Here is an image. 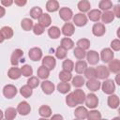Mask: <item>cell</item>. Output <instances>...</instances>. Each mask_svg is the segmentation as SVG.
I'll return each mask as SVG.
<instances>
[{
    "instance_id": "cell-1",
    "label": "cell",
    "mask_w": 120,
    "mask_h": 120,
    "mask_svg": "<svg viewBox=\"0 0 120 120\" xmlns=\"http://www.w3.org/2000/svg\"><path fill=\"white\" fill-rule=\"evenodd\" d=\"M100 87L102 88V91H103L105 94H107V95H112V94H113L114 91H115V84H114V82H113L112 80H110V79H106V80L102 82V84H101Z\"/></svg>"
},
{
    "instance_id": "cell-2",
    "label": "cell",
    "mask_w": 120,
    "mask_h": 120,
    "mask_svg": "<svg viewBox=\"0 0 120 120\" xmlns=\"http://www.w3.org/2000/svg\"><path fill=\"white\" fill-rule=\"evenodd\" d=\"M96 77L98 79H100V80H106L109 76H110V71L108 69V68L104 65H99L96 68Z\"/></svg>"
},
{
    "instance_id": "cell-3",
    "label": "cell",
    "mask_w": 120,
    "mask_h": 120,
    "mask_svg": "<svg viewBox=\"0 0 120 120\" xmlns=\"http://www.w3.org/2000/svg\"><path fill=\"white\" fill-rule=\"evenodd\" d=\"M85 105L86 107L90 108V109H95L96 107H98V98L93 94V93H89L86 97H85Z\"/></svg>"
},
{
    "instance_id": "cell-4",
    "label": "cell",
    "mask_w": 120,
    "mask_h": 120,
    "mask_svg": "<svg viewBox=\"0 0 120 120\" xmlns=\"http://www.w3.org/2000/svg\"><path fill=\"white\" fill-rule=\"evenodd\" d=\"M18 90L17 88L12 84H7L3 88V95L7 98H12L16 96Z\"/></svg>"
},
{
    "instance_id": "cell-5",
    "label": "cell",
    "mask_w": 120,
    "mask_h": 120,
    "mask_svg": "<svg viewBox=\"0 0 120 120\" xmlns=\"http://www.w3.org/2000/svg\"><path fill=\"white\" fill-rule=\"evenodd\" d=\"M59 16L60 18L64 21V22H68L72 18H73V12L70 8H61L59 9Z\"/></svg>"
},
{
    "instance_id": "cell-6",
    "label": "cell",
    "mask_w": 120,
    "mask_h": 120,
    "mask_svg": "<svg viewBox=\"0 0 120 120\" xmlns=\"http://www.w3.org/2000/svg\"><path fill=\"white\" fill-rule=\"evenodd\" d=\"M28 56L32 61H39L42 58V51L38 47L31 48L28 52Z\"/></svg>"
},
{
    "instance_id": "cell-7",
    "label": "cell",
    "mask_w": 120,
    "mask_h": 120,
    "mask_svg": "<svg viewBox=\"0 0 120 120\" xmlns=\"http://www.w3.org/2000/svg\"><path fill=\"white\" fill-rule=\"evenodd\" d=\"M42 66H44L45 68H47L50 71L52 70L55 66H56V60L53 56L51 55H46L45 57L42 58Z\"/></svg>"
},
{
    "instance_id": "cell-8",
    "label": "cell",
    "mask_w": 120,
    "mask_h": 120,
    "mask_svg": "<svg viewBox=\"0 0 120 120\" xmlns=\"http://www.w3.org/2000/svg\"><path fill=\"white\" fill-rule=\"evenodd\" d=\"M22 56H23V52H22V50H21V49H16V50H14V51L12 52L11 56H10V63H11V65L14 66V67H16V66L19 64V62H20V60L22 59Z\"/></svg>"
},
{
    "instance_id": "cell-9",
    "label": "cell",
    "mask_w": 120,
    "mask_h": 120,
    "mask_svg": "<svg viewBox=\"0 0 120 120\" xmlns=\"http://www.w3.org/2000/svg\"><path fill=\"white\" fill-rule=\"evenodd\" d=\"M73 22L76 26H84L87 23V17L83 13H77L73 16Z\"/></svg>"
},
{
    "instance_id": "cell-10",
    "label": "cell",
    "mask_w": 120,
    "mask_h": 120,
    "mask_svg": "<svg viewBox=\"0 0 120 120\" xmlns=\"http://www.w3.org/2000/svg\"><path fill=\"white\" fill-rule=\"evenodd\" d=\"M113 56H114V53L110 48H105L100 52V59L104 63H109L110 61H112L113 59Z\"/></svg>"
},
{
    "instance_id": "cell-11",
    "label": "cell",
    "mask_w": 120,
    "mask_h": 120,
    "mask_svg": "<svg viewBox=\"0 0 120 120\" xmlns=\"http://www.w3.org/2000/svg\"><path fill=\"white\" fill-rule=\"evenodd\" d=\"M17 112L21 115H27L31 112V107L27 101H22L17 106Z\"/></svg>"
},
{
    "instance_id": "cell-12",
    "label": "cell",
    "mask_w": 120,
    "mask_h": 120,
    "mask_svg": "<svg viewBox=\"0 0 120 120\" xmlns=\"http://www.w3.org/2000/svg\"><path fill=\"white\" fill-rule=\"evenodd\" d=\"M86 59L90 65H92V66L97 65L99 61V54L96 51L90 50L89 52H86Z\"/></svg>"
},
{
    "instance_id": "cell-13",
    "label": "cell",
    "mask_w": 120,
    "mask_h": 120,
    "mask_svg": "<svg viewBox=\"0 0 120 120\" xmlns=\"http://www.w3.org/2000/svg\"><path fill=\"white\" fill-rule=\"evenodd\" d=\"M106 32L105 25L101 22H96L92 27V33L96 37H102Z\"/></svg>"
},
{
    "instance_id": "cell-14",
    "label": "cell",
    "mask_w": 120,
    "mask_h": 120,
    "mask_svg": "<svg viewBox=\"0 0 120 120\" xmlns=\"http://www.w3.org/2000/svg\"><path fill=\"white\" fill-rule=\"evenodd\" d=\"M54 84L53 82H52L51 81H47V80H44L42 82H41V90L43 91L44 94L46 95H51L53 93L54 91Z\"/></svg>"
},
{
    "instance_id": "cell-15",
    "label": "cell",
    "mask_w": 120,
    "mask_h": 120,
    "mask_svg": "<svg viewBox=\"0 0 120 120\" xmlns=\"http://www.w3.org/2000/svg\"><path fill=\"white\" fill-rule=\"evenodd\" d=\"M72 95H73V98H74V99H75L77 105H79V104H82V103L84 102L86 95H85V93H84L82 89L78 88V89L74 90V91L72 92Z\"/></svg>"
},
{
    "instance_id": "cell-16",
    "label": "cell",
    "mask_w": 120,
    "mask_h": 120,
    "mask_svg": "<svg viewBox=\"0 0 120 120\" xmlns=\"http://www.w3.org/2000/svg\"><path fill=\"white\" fill-rule=\"evenodd\" d=\"M85 84L86 87L92 92L98 91L101 86V82L98 79H89L87 82H85Z\"/></svg>"
},
{
    "instance_id": "cell-17",
    "label": "cell",
    "mask_w": 120,
    "mask_h": 120,
    "mask_svg": "<svg viewBox=\"0 0 120 120\" xmlns=\"http://www.w3.org/2000/svg\"><path fill=\"white\" fill-rule=\"evenodd\" d=\"M74 32H75V27H74V24L71 22H66L61 29V33L68 38L71 37L74 34Z\"/></svg>"
},
{
    "instance_id": "cell-18",
    "label": "cell",
    "mask_w": 120,
    "mask_h": 120,
    "mask_svg": "<svg viewBox=\"0 0 120 120\" xmlns=\"http://www.w3.org/2000/svg\"><path fill=\"white\" fill-rule=\"evenodd\" d=\"M87 112H88V111H87V109H86L85 107H83V106H79V107H77V108L75 109V111H74V115H75V117H76L77 119H79V120H83V119L86 118Z\"/></svg>"
},
{
    "instance_id": "cell-19",
    "label": "cell",
    "mask_w": 120,
    "mask_h": 120,
    "mask_svg": "<svg viewBox=\"0 0 120 120\" xmlns=\"http://www.w3.org/2000/svg\"><path fill=\"white\" fill-rule=\"evenodd\" d=\"M110 72L118 74L120 71V61L118 59H112L109 62V66L107 67Z\"/></svg>"
},
{
    "instance_id": "cell-20",
    "label": "cell",
    "mask_w": 120,
    "mask_h": 120,
    "mask_svg": "<svg viewBox=\"0 0 120 120\" xmlns=\"http://www.w3.org/2000/svg\"><path fill=\"white\" fill-rule=\"evenodd\" d=\"M107 103H108V106H109L111 109H116V108H118L119 103H120L118 96H117V95H114V94L110 95L109 98H108Z\"/></svg>"
},
{
    "instance_id": "cell-21",
    "label": "cell",
    "mask_w": 120,
    "mask_h": 120,
    "mask_svg": "<svg viewBox=\"0 0 120 120\" xmlns=\"http://www.w3.org/2000/svg\"><path fill=\"white\" fill-rule=\"evenodd\" d=\"M87 19H89L90 21L92 22H98L100 20V17H101V11L99 9H91L88 11V14H87Z\"/></svg>"
},
{
    "instance_id": "cell-22",
    "label": "cell",
    "mask_w": 120,
    "mask_h": 120,
    "mask_svg": "<svg viewBox=\"0 0 120 120\" xmlns=\"http://www.w3.org/2000/svg\"><path fill=\"white\" fill-rule=\"evenodd\" d=\"M38 23H39L40 25H42L44 28L50 26L51 23H52L51 16H50L48 13H42V15L38 18Z\"/></svg>"
},
{
    "instance_id": "cell-23",
    "label": "cell",
    "mask_w": 120,
    "mask_h": 120,
    "mask_svg": "<svg viewBox=\"0 0 120 120\" xmlns=\"http://www.w3.org/2000/svg\"><path fill=\"white\" fill-rule=\"evenodd\" d=\"M8 78H10L11 80H17L22 76V72H21V68H17V67H13L10 68L8 71Z\"/></svg>"
},
{
    "instance_id": "cell-24",
    "label": "cell",
    "mask_w": 120,
    "mask_h": 120,
    "mask_svg": "<svg viewBox=\"0 0 120 120\" xmlns=\"http://www.w3.org/2000/svg\"><path fill=\"white\" fill-rule=\"evenodd\" d=\"M87 68V63L83 60H78L74 66V69L78 74H82L84 73L85 69Z\"/></svg>"
},
{
    "instance_id": "cell-25",
    "label": "cell",
    "mask_w": 120,
    "mask_h": 120,
    "mask_svg": "<svg viewBox=\"0 0 120 120\" xmlns=\"http://www.w3.org/2000/svg\"><path fill=\"white\" fill-rule=\"evenodd\" d=\"M38 113L42 118H48L52 116V109L48 105H42L38 109Z\"/></svg>"
},
{
    "instance_id": "cell-26",
    "label": "cell",
    "mask_w": 120,
    "mask_h": 120,
    "mask_svg": "<svg viewBox=\"0 0 120 120\" xmlns=\"http://www.w3.org/2000/svg\"><path fill=\"white\" fill-rule=\"evenodd\" d=\"M100 19L102 20L103 24L104 23H110V22H112L114 20V15H113L112 11H110V10L104 11L103 13H101Z\"/></svg>"
},
{
    "instance_id": "cell-27",
    "label": "cell",
    "mask_w": 120,
    "mask_h": 120,
    "mask_svg": "<svg viewBox=\"0 0 120 120\" xmlns=\"http://www.w3.org/2000/svg\"><path fill=\"white\" fill-rule=\"evenodd\" d=\"M37 75H38V78L42 79V80H46V79L50 76V70H49L47 68H45L44 66L41 65V66L38 68Z\"/></svg>"
},
{
    "instance_id": "cell-28",
    "label": "cell",
    "mask_w": 120,
    "mask_h": 120,
    "mask_svg": "<svg viewBox=\"0 0 120 120\" xmlns=\"http://www.w3.org/2000/svg\"><path fill=\"white\" fill-rule=\"evenodd\" d=\"M59 8V3L56 0H49L46 3V9L49 12H55Z\"/></svg>"
},
{
    "instance_id": "cell-29",
    "label": "cell",
    "mask_w": 120,
    "mask_h": 120,
    "mask_svg": "<svg viewBox=\"0 0 120 120\" xmlns=\"http://www.w3.org/2000/svg\"><path fill=\"white\" fill-rule=\"evenodd\" d=\"M77 7H78V9L82 13H84V12H88L90 10L91 5H90V2L89 1H87V0H82V1H80L78 3Z\"/></svg>"
},
{
    "instance_id": "cell-30",
    "label": "cell",
    "mask_w": 120,
    "mask_h": 120,
    "mask_svg": "<svg viewBox=\"0 0 120 120\" xmlns=\"http://www.w3.org/2000/svg\"><path fill=\"white\" fill-rule=\"evenodd\" d=\"M48 35L51 38H53V39H56L58 38H60V35H61V30L60 28H58L57 26H51L49 29H48Z\"/></svg>"
},
{
    "instance_id": "cell-31",
    "label": "cell",
    "mask_w": 120,
    "mask_h": 120,
    "mask_svg": "<svg viewBox=\"0 0 120 120\" xmlns=\"http://www.w3.org/2000/svg\"><path fill=\"white\" fill-rule=\"evenodd\" d=\"M21 26L22 28L24 30V31H30L33 29V26H34V23H33V21L29 18H24L22 20L21 22Z\"/></svg>"
},
{
    "instance_id": "cell-32",
    "label": "cell",
    "mask_w": 120,
    "mask_h": 120,
    "mask_svg": "<svg viewBox=\"0 0 120 120\" xmlns=\"http://www.w3.org/2000/svg\"><path fill=\"white\" fill-rule=\"evenodd\" d=\"M17 113H18V112H17V110H16L15 108L9 107V108H8V109L5 111L4 116H5L6 120H13V119H15Z\"/></svg>"
},
{
    "instance_id": "cell-33",
    "label": "cell",
    "mask_w": 120,
    "mask_h": 120,
    "mask_svg": "<svg viewBox=\"0 0 120 120\" xmlns=\"http://www.w3.org/2000/svg\"><path fill=\"white\" fill-rule=\"evenodd\" d=\"M0 32L5 39H10L13 37V29L9 26H3Z\"/></svg>"
},
{
    "instance_id": "cell-34",
    "label": "cell",
    "mask_w": 120,
    "mask_h": 120,
    "mask_svg": "<svg viewBox=\"0 0 120 120\" xmlns=\"http://www.w3.org/2000/svg\"><path fill=\"white\" fill-rule=\"evenodd\" d=\"M70 88H71V86H70V84L68 82H59L57 84V90L61 94H67V93H68L70 91Z\"/></svg>"
},
{
    "instance_id": "cell-35",
    "label": "cell",
    "mask_w": 120,
    "mask_h": 120,
    "mask_svg": "<svg viewBox=\"0 0 120 120\" xmlns=\"http://www.w3.org/2000/svg\"><path fill=\"white\" fill-rule=\"evenodd\" d=\"M60 46L68 51V50H70V49H72L74 47V42L69 38H63L61 39V45Z\"/></svg>"
},
{
    "instance_id": "cell-36",
    "label": "cell",
    "mask_w": 120,
    "mask_h": 120,
    "mask_svg": "<svg viewBox=\"0 0 120 120\" xmlns=\"http://www.w3.org/2000/svg\"><path fill=\"white\" fill-rule=\"evenodd\" d=\"M71 80H72V85L75 86V87H77V88L82 87V86L85 83L84 78H83L82 76H81V75H76V76H75L74 78H72Z\"/></svg>"
},
{
    "instance_id": "cell-37",
    "label": "cell",
    "mask_w": 120,
    "mask_h": 120,
    "mask_svg": "<svg viewBox=\"0 0 120 120\" xmlns=\"http://www.w3.org/2000/svg\"><path fill=\"white\" fill-rule=\"evenodd\" d=\"M98 8L100 10L108 11L110 8H112V2L111 0H101L98 3Z\"/></svg>"
},
{
    "instance_id": "cell-38",
    "label": "cell",
    "mask_w": 120,
    "mask_h": 120,
    "mask_svg": "<svg viewBox=\"0 0 120 120\" xmlns=\"http://www.w3.org/2000/svg\"><path fill=\"white\" fill-rule=\"evenodd\" d=\"M42 13H43V11H42L41 8H39V7H34L30 10V16L34 20H38V18L42 15Z\"/></svg>"
},
{
    "instance_id": "cell-39",
    "label": "cell",
    "mask_w": 120,
    "mask_h": 120,
    "mask_svg": "<svg viewBox=\"0 0 120 120\" xmlns=\"http://www.w3.org/2000/svg\"><path fill=\"white\" fill-rule=\"evenodd\" d=\"M87 120H99L101 119V113L98 110H92L87 112Z\"/></svg>"
},
{
    "instance_id": "cell-40",
    "label": "cell",
    "mask_w": 120,
    "mask_h": 120,
    "mask_svg": "<svg viewBox=\"0 0 120 120\" xmlns=\"http://www.w3.org/2000/svg\"><path fill=\"white\" fill-rule=\"evenodd\" d=\"M20 94L23 97V98H30L33 94V90L30 86H28L27 84L26 85H23L20 88Z\"/></svg>"
},
{
    "instance_id": "cell-41",
    "label": "cell",
    "mask_w": 120,
    "mask_h": 120,
    "mask_svg": "<svg viewBox=\"0 0 120 120\" xmlns=\"http://www.w3.org/2000/svg\"><path fill=\"white\" fill-rule=\"evenodd\" d=\"M59 79H60L61 82H68L72 79V74H71V72H68V71H66V70H62V71L59 72Z\"/></svg>"
},
{
    "instance_id": "cell-42",
    "label": "cell",
    "mask_w": 120,
    "mask_h": 120,
    "mask_svg": "<svg viewBox=\"0 0 120 120\" xmlns=\"http://www.w3.org/2000/svg\"><path fill=\"white\" fill-rule=\"evenodd\" d=\"M62 68H63V70L71 72V71L74 69V63H73V61L70 60V59H66V60L63 61Z\"/></svg>"
},
{
    "instance_id": "cell-43",
    "label": "cell",
    "mask_w": 120,
    "mask_h": 120,
    "mask_svg": "<svg viewBox=\"0 0 120 120\" xmlns=\"http://www.w3.org/2000/svg\"><path fill=\"white\" fill-rule=\"evenodd\" d=\"M73 54L74 56L78 59V60H82L85 56H86V52L79 47H76L74 50H73Z\"/></svg>"
},
{
    "instance_id": "cell-44",
    "label": "cell",
    "mask_w": 120,
    "mask_h": 120,
    "mask_svg": "<svg viewBox=\"0 0 120 120\" xmlns=\"http://www.w3.org/2000/svg\"><path fill=\"white\" fill-rule=\"evenodd\" d=\"M21 72L24 77H31L33 75V68L30 65H23L21 68Z\"/></svg>"
},
{
    "instance_id": "cell-45",
    "label": "cell",
    "mask_w": 120,
    "mask_h": 120,
    "mask_svg": "<svg viewBox=\"0 0 120 120\" xmlns=\"http://www.w3.org/2000/svg\"><path fill=\"white\" fill-rule=\"evenodd\" d=\"M77 47L82 49V50H88L90 47V40L87 38H81L77 41Z\"/></svg>"
},
{
    "instance_id": "cell-46",
    "label": "cell",
    "mask_w": 120,
    "mask_h": 120,
    "mask_svg": "<svg viewBox=\"0 0 120 120\" xmlns=\"http://www.w3.org/2000/svg\"><path fill=\"white\" fill-rule=\"evenodd\" d=\"M55 56L58 59H65L67 57V50L61 46L57 47L55 50Z\"/></svg>"
},
{
    "instance_id": "cell-47",
    "label": "cell",
    "mask_w": 120,
    "mask_h": 120,
    "mask_svg": "<svg viewBox=\"0 0 120 120\" xmlns=\"http://www.w3.org/2000/svg\"><path fill=\"white\" fill-rule=\"evenodd\" d=\"M39 82H39V80H38V77L31 76V77L28 79V81H27V85L30 86L32 89H34V88H37V87L38 86Z\"/></svg>"
},
{
    "instance_id": "cell-48",
    "label": "cell",
    "mask_w": 120,
    "mask_h": 120,
    "mask_svg": "<svg viewBox=\"0 0 120 120\" xmlns=\"http://www.w3.org/2000/svg\"><path fill=\"white\" fill-rule=\"evenodd\" d=\"M84 76L85 78H87L88 80L89 79H97L96 77V70H95V68H87L84 71Z\"/></svg>"
},
{
    "instance_id": "cell-49",
    "label": "cell",
    "mask_w": 120,
    "mask_h": 120,
    "mask_svg": "<svg viewBox=\"0 0 120 120\" xmlns=\"http://www.w3.org/2000/svg\"><path fill=\"white\" fill-rule=\"evenodd\" d=\"M66 103L69 107H75V106H77V103H76V101H75V99L73 98L72 93L68 94V96L66 97Z\"/></svg>"
},
{
    "instance_id": "cell-50",
    "label": "cell",
    "mask_w": 120,
    "mask_h": 120,
    "mask_svg": "<svg viewBox=\"0 0 120 120\" xmlns=\"http://www.w3.org/2000/svg\"><path fill=\"white\" fill-rule=\"evenodd\" d=\"M33 32H34V34L35 35H37V36H39V35H42L43 33H44V30H45V28L42 26V25H40L39 23H36L34 26H33Z\"/></svg>"
},
{
    "instance_id": "cell-51",
    "label": "cell",
    "mask_w": 120,
    "mask_h": 120,
    "mask_svg": "<svg viewBox=\"0 0 120 120\" xmlns=\"http://www.w3.org/2000/svg\"><path fill=\"white\" fill-rule=\"evenodd\" d=\"M111 50L112 51H115V52H118L120 50V40L119 39H113L112 42H111Z\"/></svg>"
},
{
    "instance_id": "cell-52",
    "label": "cell",
    "mask_w": 120,
    "mask_h": 120,
    "mask_svg": "<svg viewBox=\"0 0 120 120\" xmlns=\"http://www.w3.org/2000/svg\"><path fill=\"white\" fill-rule=\"evenodd\" d=\"M114 17L120 18V5H115L113 7V11H112Z\"/></svg>"
},
{
    "instance_id": "cell-53",
    "label": "cell",
    "mask_w": 120,
    "mask_h": 120,
    "mask_svg": "<svg viewBox=\"0 0 120 120\" xmlns=\"http://www.w3.org/2000/svg\"><path fill=\"white\" fill-rule=\"evenodd\" d=\"M14 2L12 0H1V4H2V7H9L13 4Z\"/></svg>"
},
{
    "instance_id": "cell-54",
    "label": "cell",
    "mask_w": 120,
    "mask_h": 120,
    "mask_svg": "<svg viewBox=\"0 0 120 120\" xmlns=\"http://www.w3.org/2000/svg\"><path fill=\"white\" fill-rule=\"evenodd\" d=\"M14 3H15V5H17L18 7H22V6L26 5L27 1H26V0H15Z\"/></svg>"
},
{
    "instance_id": "cell-55",
    "label": "cell",
    "mask_w": 120,
    "mask_h": 120,
    "mask_svg": "<svg viewBox=\"0 0 120 120\" xmlns=\"http://www.w3.org/2000/svg\"><path fill=\"white\" fill-rule=\"evenodd\" d=\"M50 120H64V119L61 114H53L52 116H51Z\"/></svg>"
},
{
    "instance_id": "cell-56",
    "label": "cell",
    "mask_w": 120,
    "mask_h": 120,
    "mask_svg": "<svg viewBox=\"0 0 120 120\" xmlns=\"http://www.w3.org/2000/svg\"><path fill=\"white\" fill-rule=\"evenodd\" d=\"M5 13H6V9H5V8L2 7V6H0V18L4 17Z\"/></svg>"
},
{
    "instance_id": "cell-57",
    "label": "cell",
    "mask_w": 120,
    "mask_h": 120,
    "mask_svg": "<svg viewBox=\"0 0 120 120\" xmlns=\"http://www.w3.org/2000/svg\"><path fill=\"white\" fill-rule=\"evenodd\" d=\"M4 40H5V38H4V37L2 36V34H1V32H0V43H2Z\"/></svg>"
},
{
    "instance_id": "cell-58",
    "label": "cell",
    "mask_w": 120,
    "mask_h": 120,
    "mask_svg": "<svg viewBox=\"0 0 120 120\" xmlns=\"http://www.w3.org/2000/svg\"><path fill=\"white\" fill-rule=\"evenodd\" d=\"M3 116H4V113H3V112L0 110V120L3 119Z\"/></svg>"
},
{
    "instance_id": "cell-59",
    "label": "cell",
    "mask_w": 120,
    "mask_h": 120,
    "mask_svg": "<svg viewBox=\"0 0 120 120\" xmlns=\"http://www.w3.org/2000/svg\"><path fill=\"white\" fill-rule=\"evenodd\" d=\"M112 120H120V117H118V116H117V117H114V118H112Z\"/></svg>"
},
{
    "instance_id": "cell-60",
    "label": "cell",
    "mask_w": 120,
    "mask_h": 120,
    "mask_svg": "<svg viewBox=\"0 0 120 120\" xmlns=\"http://www.w3.org/2000/svg\"><path fill=\"white\" fill-rule=\"evenodd\" d=\"M38 120H47V118H39Z\"/></svg>"
},
{
    "instance_id": "cell-61",
    "label": "cell",
    "mask_w": 120,
    "mask_h": 120,
    "mask_svg": "<svg viewBox=\"0 0 120 120\" xmlns=\"http://www.w3.org/2000/svg\"><path fill=\"white\" fill-rule=\"evenodd\" d=\"M99 120H107V119H99Z\"/></svg>"
},
{
    "instance_id": "cell-62",
    "label": "cell",
    "mask_w": 120,
    "mask_h": 120,
    "mask_svg": "<svg viewBox=\"0 0 120 120\" xmlns=\"http://www.w3.org/2000/svg\"><path fill=\"white\" fill-rule=\"evenodd\" d=\"M74 120H79V119H77V118H76V119H74Z\"/></svg>"
},
{
    "instance_id": "cell-63",
    "label": "cell",
    "mask_w": 120,
    "mask_h": 120,
    "mask_svg": "<svg viewBox=\"0 0 120 120\" xmlns=\"http://www.w3.org/2000/svg\"><path fill=\"white\" fill-rule=\"evenodd\" d=\"M5 120H6V119H5Z\"/></svg>"
}]
</instances>
